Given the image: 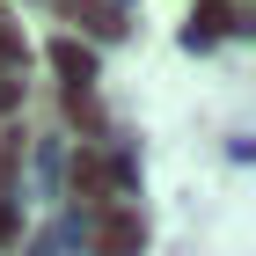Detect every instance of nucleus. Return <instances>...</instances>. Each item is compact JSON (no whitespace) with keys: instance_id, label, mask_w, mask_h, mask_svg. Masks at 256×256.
I'll return each instance as SVG.
<instances>
[{"instance_id":"obj_1","label":"nucleus","mask_w":256,"mask_h":256,"mask_svg":"<svg viewBox=\"0 0 256 256\" xmlns=\"http://www.w3.org/2000/svg\"><path fill=\"white\" fill-rule=\"evenodd\" d=\"M132 242H139V227H132V220H118V227H102V234H96V249H102V256H124Z\"/></svg>"},{"instance_id":"obj_2","label":"nucleus","mask_w":256,"mask_h":256,"mask_svg":"<svg viewBox=\"0 0 256 256\" xmlns=\"http://www.w3.org/2000/svg\"><path fill=\"white\" fill-rule=\"evenodd\" d=\"M102 183H110L102 154H80V168H74V190H102Z\"/></svg>"},{"instance_id":"obj_3","label":"nucleus","mask_w":256,"mask_h":256,"mask_svg":"<svg viewBox=\"0 0 256 256\" xmlns=\"http://www.w3.org/2000/svg\"><path fill=\"white\" fill-rule=\"evenodd\" d=\"M0 234H8V205H0Z\"/></svg>"}]
</instances>
